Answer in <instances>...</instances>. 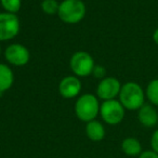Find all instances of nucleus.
I'll use <instances>...</instances> for the list:
<instances>
[{
  "label": "nucleus",
  "mask_w": 158,
  "mask_h": 158,
  "mask_svg": "<svg viewBox=\"0 0 158 158\" xmlns=\"http://www.w3.org/2000/svg\"><path fill=\"white\" fill-rule=\"evenodd\" d=\"M145 97L151 102L152 105L158 106V79H153L148 82L145 91Z\"/></svg>",
  "instance_id": "nucleus-14"
},
{
  "label": "nucleus",
  "mask_w": 158,
  "mask_h": 158,
  "mask_svg": "<svg viewBox=\"0 0 158 158\" xmlns=\"http://www.w3.org/2000/svg\"><path fill=\"white\" fill-rule=\"evenodd\" d=\"M151 147H152V151L156 152L158 154V129L155 130L152 134V138H151Z\"/></svg>",
  "instance_id": "nucleus-18"
},
{
  "label": "nucleus",
  "mask_w": 158,
  "mask_h": 158,
  "mask_svg": "<svg viewBox=\"0 0 158 158\" xmlns=\"http://www.w3.org/2000/svg\"><path fill=\"white\" fill-rule=\"evenodd\" d=\"M118 98L119 102L128 110H139L145 104L144 90L140 85L134 81L123 84Z\"/></svg>",
  "instance_id": "nucleus-1"
},
{
  "label": "nucleus",
  "mask_w": 158,
  "mask_h": 158,
  "mask_svg": "<svg viewBox=\"0 0 158 158\" xmlns=\"http://www.w3.org/2000/svg\"><path fill=\"white\" fill-rule=\"evenodd\" d=\"M126 108L119 100H108L103 101L100 105V116L102 117L104 123L110 126H116L120 123L125 118Z\"/></svg>",
  "instance_id": "nucleus-4"
},
{
  "label": "nucleus",
  "mask_w": 158,
  "mask_h": 158,
  "mask_svg": "<svg viewBox=\"0 0 158 158\" xmlns=\"http://www.w3.org/2000/svg\"><path fill=\"white\" fill-rule=\"evenodd\" d=\"M0 5L5 12L16 14L22 7V0H0Z\"/></svg>",
  "instance_id": "nucleus-15"
},
{
  "label": "nucleus",
  "mask_w": 158,
  "mask_h": 158,
  "mask_svg": "<svg viewBox=\"0 0 158 158\" xmlns=\"http://www.w3.org/2000/svg\"><path fill=\"white\" fill-rule=\"evenodd\" d=\"M123 85L118 79L115 77H105L101 79L97 88V95L99 99L103 101L114 100L120 93V89Z\"/></svg>",
  "instance_id": "nucleus-8"
},
{
  "label": "nucleus",
  "mask_w": 158,
  "mask_h": 158,
  "mask_svg": "<svg viewBox=\"0 0 158 158\" xmlns=\"http://www.w3.org/2000/svg\"><path fill=\"white\" fill-rule=\"evenodd\" d=\"M92 74L94 75V77H97V78L103 79V78H105V74H106L105 68L101 65H95L94 68H93Z\"/></svg>",
  "instance_id": "nucleus-17"
},
{
  "label": "nucleus",
  "mask_w": 158,
  "mask_h": 158,
  "mask_svg": "<svg viewBox=\"0 0 158 158\" xmlns=\"http://www.w3.org/2000/svg\"><path fill=\"white\" fill-rule=\"evenodd\" d=\"M153 40L156 44H158V28H156L155 31L153 33Z\"/></svg>",
  "instance_id": "nucleus-20"
},
{
  "label": "nucleus",
  "mask_w": 158,
  "mask_h": 158,
  "mask_svg": "<svg viewBox=\"0 0 158 158\" xmlns=\"http://www.w3.org/2000/svg\"><path fill=\"white\" fill-rule=\"evenodd\" d=\"M121 149L126 155L131 156V157L140 156V154L142 153V145L138 139L133 138V136H129L121 142Z\"/></svg>",
  "instance_id": "nucleus-13"
},
{
  "label": "nucleus",
  "mask_w": 158,
  "mask_h": 158,
  "mask_svg": "<svg viewBox=\"0 0 158 158\" xmlns=\"http://www.w3.org/2000/svg\"><path fill=\"white\" fill-rule=\"evenodd\" d=\"M81 91V81L77 76H66L59 84V92L64 99H74Z\"/></svg>",
  "instance_id": "nucleus-9"
},
{
  "label": "nucleus",
  "mask_w": 158,
  "mask_h": 158,
  "mask_svg": "<svg viewBox=\"0 0 158 158\" xmlns=\"http://www.w3.org/2000/svg\"><path fill=\"white\" fill-rule=\"evenodd\" d=\"M21 22L16 14L0 12V42L12 40L19 35Z\"/></svg>",
  "instance_id": "nucleus-6"
},
{
  "label": "nucleus",
  "mask_w": 158,
  "mask_h": 158,
  "mask_svg": "<svg viewBox=\"0 0 158 158\" xmlns=\"http://www.w3.org/2000/svg\"><path fill=\"white\" fill-rule=\"evenodd\" d=\"M139 158H158V154L156 152L149 149V151L142 152L140 154V156H139Z\"/></svg>",
  "instance_id": "nucleus-19"
},
{
  "label": "nucleus",
  "mask_w": 158,
  "mask_h": 158,
  "mask_svg": "<svg viewBox=\"0 0 158 158\" xmlns=\"http://www.w3.org/2000/svg\"><path fill=\"white\" fill-rule=\"evenodd\" d=\"M69 66L75 76L87 77L90 76L94 68V60L90 53L86 51H77L72 55Z\"/></svg>",
  "instance_id": "nucleus-5"
},
{
  "label": "nucleus",
  "mask_w": 158,
  "mask_h": 158,
  "mask_svg": "<svg viewBox=\"0 0 158 158\" xmlns=\"http://www.w3.org/2000/svg\"><path fill=\"white\" fill-rule=\"evenodd\" d=\"M5 59L9 64L16 67L25 66L31 60V52L21 44H12L5 50Z\"/></svg>",
  "instance_id": "nucleus-7"
},
{
  "label": "nucleus",
  "mask_w": 158,
  "mask_h": 158,
  "mask_svg": "<svg viewBox=\"0 0 158 158\" xmlns=\"http://www.w3.org/2000/svg\"><path fill=\"white\" fill-rule=\"evenodd\" d=\"M87 8L82 0H63L60 2L57 15L66 24H77L86 16Z\"/></svg>",
  "instance_id": "nucleus-3"
},
{
  "label": "nucleus",
  "mask_w": 158,
  "mask_h": 158,
  "mask_svg": "<svg viewBox=\"0 0 158 158\" xmlns=\"http://www.w3.org/2000/svg\"><path fill=\"white\" fill-rule=\"evenodd\" d=\"M86 134L93 142H100L105 138V128L101 121L94 119L87 123Z\"/></svg>",
  "instance_id": "nucleus-12"
},
{
  "label": "nucleus",
  "mask_w": 158,
  "mask_h": 158,
  "mask_svg": "<svg viewBox=\"0 0 158 158\" xmlns=\"http://www.w3.org/2000/svg\"><path fill=\"white\" fill-rule=\"evenodd\" d=\"M41 10L48 15H53V14H57L60 8V2L57 0H42Z\"/></svg>",
  "instance_id": "nucleus-16"
},
{
  "label": "nucleus",
  "mask_w": 158,
  "mask_h": 158,
  "mask_svg": "<svg viewBox=\"0 0 158 158\" xmlns=\"http://www.w3.org/2000/svg\"><path fill=\"white\" fill-rule=\"evenodd\" d=\"M0 54H1V46H0Z\"/></svg>",
  "instance_id": "nucleus-21"
},
{
  "label": "nucleus",
  "mask_w": 158,
  "mask_h": 158,
  "mask_svg": "<svg viewBox=\"0 0 158 158\" xmlns=\"http://www.w3.org/2000/svg\"><path fill=\"white\" fill-rule=\"evenodd\" d=\"M100 105L99 98L92 93H85L78 97L75 103V114L79 120L89 123L94 120L100 114Z\"/></svg>",
  "instance_id": "nucleus-2"
},
{
  "label": "nucleus",
  "mask_w": 158,
  "mask_h": 158,
  "mask_svg": "<svg viewBox=\"0 0 158 158\" xmlns=\"http://www.w3.org/2000/svg\"><path fill=\"white\" fill-rule=\"evenodd\" d=\"M138 119L142 126L153 128L158 123V113L152 104H144L138 110Z\"/></svg>",
  "instance_id": "nucleus-10"
},
{
  "label": "nucleus",
  "mask_w": 158,
  "mask_h": 158,
  "mask_svg": "<svg viewBox=\"0 0 158 158\" xmlns=\"http://www.w3.org/2000/svg\"><path fill=\"white\" fill-rule=\"evenodd\" d=\"M14 84V73L9 65L0 63V95L10 90Z\"/></svg>",
  "instance_id": "nucleus-11"
}]
</instances>
